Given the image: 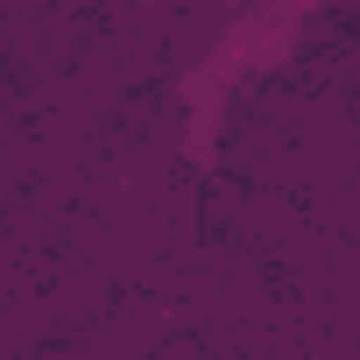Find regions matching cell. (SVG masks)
<instances>
[{"mask_svg":"<svg viewBox=\"0 0 360 360\" xmlns=\"http://www.w3.org/2000/svg\"><path fill=\"white\" fill-rule=\"evenodd\" d=\"M0 360H15V346H8V339H0Z\"/></svg>","mask_w":360,"mask_h":360,"instance_id":"6da1fadb","label":"cell"}]
</instances>
